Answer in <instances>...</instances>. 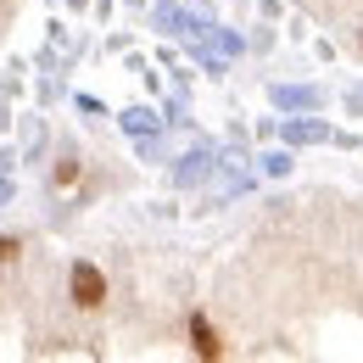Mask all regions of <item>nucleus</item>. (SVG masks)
<instances>
[{
    "mask_svg": "<svg viewBox=\"0 0 363 363\" xmlns=\"http://www.w3.org/2000/svg\"><path fill=\"white\" fill-rule=\"evenodd\" d=\"M190 341H196V352H201V358H218V352H224V347H218V335L207 330V318H196V324H190Z\"/></svg>",
    "mask_w": 363,
    "mask_h": 363,
    "instance_id": "f03ea898",
    "label": "nucleus"
},
{
    "mask_svg": "<svg viewBox=\"0 0 363 363\" xmlns=\"http://www.w3.org/2000/svg\"><path fill=\"white\" fill-rule=\"evenodd\" d=\"M73 302L79 308H101L106 302V274L95 263H73Z\"/></svg>",
    "mask_w": 363,
    "mask_h": 363,
    "instance_id": "f257e3e1",
    "label": "nucleus"
},
{
    "mask_svg": "<svg viewBox=\"0 0 363 363\" xmlns=\"http://www.w3.org/2000/svg\"><path fill=\"white\" fill-rule=\"evenodd\" d=\"M17 252H23V246H17V240H6V235H0V263H11V257H17Z\"/></svg>",
    "mask_w": 363,
    "mask_h": 363,
    "instance_id": "7ed1b4c3",
    "label": "nucleus"
}]
</instances>
